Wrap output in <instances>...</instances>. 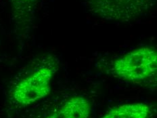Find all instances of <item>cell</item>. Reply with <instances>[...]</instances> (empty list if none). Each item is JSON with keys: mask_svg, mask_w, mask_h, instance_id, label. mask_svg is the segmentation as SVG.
Masks as SVG:
<instances>
[{"mask_svg": "<svg viewBox=\"0 0 157 118\" xmlns=\"http://www.w3.org/2000/svg\"><path fill=\"white\" fill-rule=\"evenodd\" d=\"M58 69L57 58L45 55L34 59L20 75L11 90V98L20 107H27L46 97Z\"/></svg>", "mask_w": 157, "mask_h": 118, "instance_id": "obj_1", "label": "cell"}, {"mask_svg": "<svg viewBox=\"0 0 157 118\" xmlns=\"http://www.w3.org/2000/svg\"><path fill=\"white\" fill-rule=\"evenodd\" d=\"M110 71L114 77L132 84H142L156 81V51L149 46L129 51L114 60Z\"/></svg>", "mask_w": 157, "mask_h": 118, "instance_id": "obj_2", "label": "cell"}, {"mask_svg": "<svg viewBox=\"0 0 157 118\" xmlns=\"http://www.w3.org/2000/svg\"><path fill=\"white\" fill-rule=\"evenodd\" d=\"M156 0H85L86 9L94 16L109 21L128 22L146 14Z\"/></svg>", "mask_w": 157, "mask_h": 118, "instance_id": "obj_3", "label": "cell"}, {"mask_svg": "<svg viewBox=\"0 0 157 118\" xmlns=\"http://www.w3.org/2000/svg\"><path fill=\"white\" fill-rule=\"evenodd\" d=\"M90 104L83 96H75L65 101L62 105L45 118H89Z\"/></svg>", "mask_w": 157, "mask_h": 118, "instance_id": "obj_4", "label": "cell"}, {"mask_svg": "<svg viewBox=\"0 0 157 118\" xmlns=\"http://www.w3.org/2000/svg\"><path fill=\"white\" fill-rule=\"evenodd\" d=\"M16 27L19 31H27L34 17L35 4L37 0H10Z\"/></svg>", "mask_w": 157, "mask_h": 118, "instance_id": "obj_5", "label": "cell"}, {"mask_svg": "<svg viewBox=\"0 0 157 118\" xmlns=\"http://www.w3.org/2000/svg\"><path fill=\"white\" fill-rule=\"evenodd\" d=\"M151 108L144 103H127L114 107L102 118H149Z\"/></svg>", "mask_w": 157, "mask_h": 118, "instance_id": "obj_6", "label": "cell"}]
</instances>
